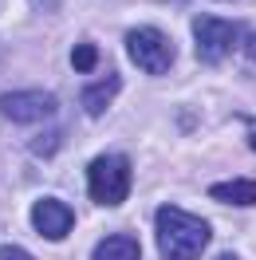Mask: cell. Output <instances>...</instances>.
<instances>
[{
	"instance_id": "52a82bcc",
	"label": "cell",
	"mask_w": 256,
	"mask_h": 260,
	"mask_svg": "<svg viewBox=\"0 0 256 260\" xmlns=\"http://www.w3.org/2000/svg\"><path fill=\"white\" fill-rule=\"evenodd\" d=\"M209 197H213V201H225V205H256V181L252 178L217 181V185H209Z\"/></svg>"
},
{
	"instance_id": "6da1fadb",
	"label": "cell",
	"mask_w": 256,
	"mask_h": 260,
	"mask_svg": "<svg viewBox=\"0 0 256 260\" xmlns=\"http://www.w3.org/2000/svg\"><path fill=\"white\" fill-rule=\"evenodd\" d=\"M154 229H158L162 260H197L209 244V225L205 221L193 217V213H185V209H174V205H162L158 209Z\"/></svg>"
},
{
	"instance_id": "9a60e30c",
	"label": "cell",
	"mask_w": 256,
	"mask_h": 260,
	"mask_svg": "<svg viewBox=\"0 0 256 260\" xmlns=\"http://www.w3.org/2000/svg\"><path fill=\"white\" fill-rule=\"evenodd\" d=\"M217 260H237V256H233V252H221V256H217Z\"/></svg>"
},
{
	"instance_id": "4fadbf2b",
	"label": "cell",
	"mask_w": 256,
	"mask_h": 260,
	"mask_svg": "<svg viewBox=\"0 0 256 260\" xmlns=\"http://www.w3.org/2000/svg\"><path fill=\"white\" fill-rule=\"evenodd\" d=\"M244 51H248V55L256 59V36H248V44H244Z\"/></svg>"
},
{
	"instance_id": "30bf717a",
	"label": "cell",
	"mask_w": 256,
	"mask_h": 260,
	"mask_svg": "<svg viewBox=\"0 0 256 260\" xmlns=\"http://www.w3.org/2000/svg\"><path fill=\"white\" fill-rule=\"evenodd\" d=\"M95 63H99V51L91 48V44H79V48L71 51V67H75V71H91Z\"/></svg>"
},
{
	"instance_id": "7c38bea8",
	"label": "cell",
	"mask_w": 256,
	"mask_h": 260,
	"mask_svg": "<svg viewBox=\"0 0 256 260\" xmlns=\"http://www.w3.org/2000/svg\"><path fill=\"white\" fill-rule=\"evenodd\" d=\"M51 146H59V134H48V138H40V142H36V150H40V154H48Z\"/></svg>"
},
{
	"instance_id": "3957f363",
	"label": "cell",
	"mask_w": 256,
	"mask_h": 260,
	"mask_svg": "<svg viewBox=\"0 0 256 260\" xmlns=\"http://www.w3.org/2000/svg\"><path fill=\"white\" fill-rule=\"evenodd\" d=\"M193 36H197V55L205 63H217L240 44V24L221 16H197L193 20Z\"/></svg>"
},
{
	"instance_id": "ba28073f",
	"label": "cell",
	"mask_w": 256,
	"mask_h": 260,
	"mask_svg": "<svg viewBox=\"0 0 256 260\" xmlns=\"http://www.w3.org/2000/svg\"><path fill=\"white\" fill-rule=\"evenodd\" d=\"M118 87H122V83H118V75H107V79L91 83V87L83 91V111H87V114H103V111L114 103Z\"/></svg>"
},
{
	"instance_id": "5bb4252c",
	"label": "cell",
	"mask_w": 256,
	"mask_h": 260,
	"mask_svg": "<svg viewBox=\"0 0 256 260\" xmlns=\"http://www.w3.org/2000/svg\"><path fill=\"white\" fill-rule=\"evenodd\" d=\"M248 146H252V150H256V126H252V134H248Z\"/></svg>"
},
{
	"instance_id": "9c48e42d",
	"label": "cell",
	"mask_w": 256,
	"mask_h": 260,
	"mask_svg": "<svg viewBox=\"0 0 256 260\" xmlns=\"http://www.w3.org/2000/svg\"><path fill=\"white\" fill-rule=\"evenodd\" d=\"M95 260H138V241L114 233V237H107V241H99Z\"/></svg>"
},
{
	"instance_id": "5b68a950",
	"label": "cell",
	"mask_w": 256,
	"mask_h": 260,
	"mask_svg": "<svg viewBox=\"0 0 256 260\" xmlns=\"http://www.w3.org/2000/svg\"><path fill=\"white\" fill-rule=\"evenodd\" d=\"M55 95L51 91H8L0 99V111L12 122H40V118H51L55 114Z\"/></svg>"
},
{
	"instance_id": "277c9868",
	"label": "cell",
	"mask_w": 256,
	"mask_h": 260,
	"mask_svg": "<svg viewBox=\"0 0 256 260\" xmlns=\"http://www.w3.org/2000/svg\"><path fill=\"white\" fill-rule=\"evenodd\" d=\"M126 51H130V59L142 67V71H150V75H166L174 67V44L162 32H154V28L126 32Z\"/></svg>"
},
{
	"instance_id": "7a4b0ae2",
	"label": "cell",
	"mask_w": 256,
	"mask_h": 260,
	"mask_svg": "<svg viewBox=\"0 0 256 260\" xmlns=\"http://www.w3.org/2000/svg\"><path fill=\"white\" fill-rule=\"evenodd\" d=\"M87 193L99 205H118L130 193V162L126 154H103L87 170Z\"/></svg>"
},
{
	"instance_id": "8fae6325",
	"label": "cell",
	"mask_w": 256,
	"mask_h": 260,
	"mask_svg": "<svg viewBox=\"0 0 256 260\" xmlns=\"http://www.w3.org/2000/svg\"><path fill=\"white\" fill-rule=\"evenodd\" d=\"M0 260H32L24 248H16V244H8V248H0Z\"/></svg>"
},
{
	"instance_id": "8992f818",
	"label": "cell",
	"mask_w": 256,
	"mask_h": 260,
	"mask_svg": "<svg viewBox=\"0 0 256 260\" xmlns=\"http://www.w3.org/2000/svg\"><path fill=\"white\" fill-rule=\"evenodd\" d=\"M32 225H36L40 237L63 241L67 233H71V225H75V213H71V205H63V201L44 197V201H36V205H32Z\"/></svg>"
}]
</instances>
